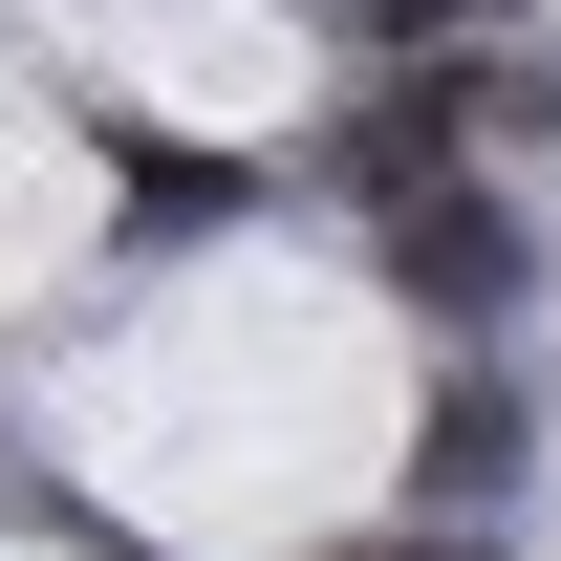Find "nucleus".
<instances>
[{"instance_id": "1", "label": "nucleus", "mask_w": 561, "mask_h": 561, "mask_svg": "<svg viewBox=\"0 0 561 561\" xmlns=\"http://www.w3.org/2000/svg\"><path fill=\"white\" fill-rule=\"evenodd\" d=\"M389 280H411L432 324H476V346H496V324H518V280H540V260H518V195L411 173V195H389Z\"/></svg>"}, {"instance_id": "2", "label": "nucleus", "mask_w": 561, "mask_h": 561, "mask_svg": "<svg viewBox=\"0 0 561 561\" xmlns=\"http://www.w3.org/2000/svg\"><path fill=\"white\" fill-rule=\"evenodd\" d=\"M496 496H518V367H476L432 411V518H496Z\"/></svg>"}, {"instance_id": "3", "label": "nucleus", "mask_w": 561, "mask_h": 561, "mask_svg": "<svg viewBox=\"0 0 561 561\" xmlns=\"http://www.w3.org/2000/svg\"><path fill=\"white\" fill-rule=\"evenodd\" d=\"M367 22H389V44H411V66H432V44H496L518 0H367Z\"/></svg>"}]
</instances>
